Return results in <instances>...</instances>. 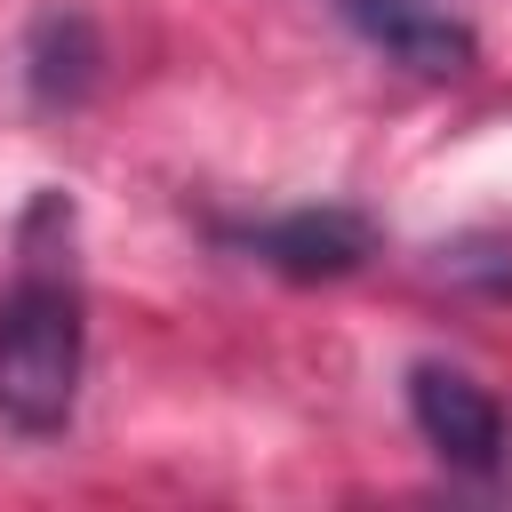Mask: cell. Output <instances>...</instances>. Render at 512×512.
I'll use <instances>...</instances> for the list:
<instances>
[{
	"label": "cell",
	"mask_w": 512,
	"mask_h": 512,
	"mask_svg": "<svg viewBox=\"0 0 512 512\" xmlns=\"http://www.w3.org/2000/svg\"><path fill=\"white\" fill-rule=\"evenodd\" d=\"M88 296L72 264V200L40 192L16 224V272L0 288V424L16 440H56L80 408Z\"/></svg>",
	"instance_id": "1"
},
{
	"label": "cell",
	"mask_w": 512,
	"mask_h": 512,
	"mask_svg": "<svg viewBox=\"0 0 512 512\" xmlns=\"http://www.w3.org/2000/svg\"><path fill=\"white\" fill-rule=\"evenodd\" d=\"M208 240L280 272V280H344L376 256V224L368 208L352 200H304V208H280V216H208Z\"/></svg>",
	"instance_id": "2"
},
{
	"label": "cell",
	"mask_w": 512,
	"mask_h": 512,
	"mask_svg": "<svg viewBox=\"0 0 512 512\" xmlns=\"http://www.w3.org/2000/svg\"><path fill=\"white\" fill-rule=\"evenodd\" d=\"M408 416H416L424 448L448 472H464V480H496L512 464V416H504V400L472 368H456V360H416L408 368Z\"/></svg>",
	"instance_id": "3"
},
{
	"label": "cell",
	"mask_w": 512,
	"mask_h": 512,
	"mask_svg": "<svg viewBox=\"0 0 512 512\" xmlns=\"http://www.w3.org/2000/svg\"><path fill=\"white\" fill-rule=\"evenodd\" d=\"M336 16L352 24L360 48H376L384 64H400L416 80H456L480 64V32L448 0H336Z\"/></svg>",
	"instance_id": "4"
},
{
	"label": "cell",
	"mask_w": 512,
	"mask_h": 512,
	"mask_svg": "<svg viewBox=\"0 0 512 512\" xmlns=\"http://www.w3.org/2000/svg\"><path fill=\"white\" fill-rule=\"evenodd\" d=\"M104 88V32L88 8H40L24 32V96L40 112H80Z\"/></svg>",
	"instance_id": "5"
},
{
	"label": "cell",
	"mask_w": 512,
	"mask_h": 512,
	"mask_svg": "<svg viewBox=\"0 0 512 512\" xmlns=\"http://www.w3.org/2000/svg\"><path fill=\"white\" fill-rule=\"evenodd\" d=\"M440 272H448V280H480L488 296H512V248H504V240H464V248H440Z\"/></svg>",
	"instance_id": "6"
}]
</instances>
